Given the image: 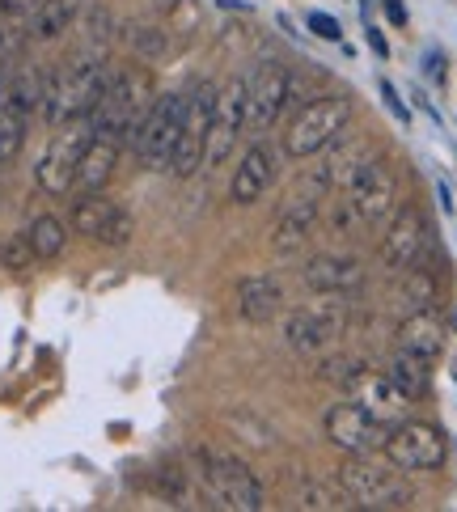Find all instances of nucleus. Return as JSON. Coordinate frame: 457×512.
Wrapping results in <instances>:
<instances>
[{
	"instance_id": "1",
	"label": "nucleus",
	"mask_w": 457,
	"mask_h": 512,
	"mask_svg": "<svg viewBox=\"0 0 457 512\" xmlns=\"http://www.w3.org/2000/svg\"><path fill=\"white\" fill-rule=\"evenodd\" d=\"M352 115H356V102L347 94H309L305 102H297V111H292L284 136H280V149L297 161L318 157L347 132Z\"/></svg>"
},
{
	"instance_id": "12",
	"label": "nucleus",
	"mask_w": 457,
	"mask_h": 512,
	"mask_svg": "<svg viewBox=\"0 0 457 512\" xmlns=\"http://www.w3.org/2000/svg\"><path fill=\"white\" fill-rule=\"evenodd\" d=\"M292 106V72L280 60L259 64L250 77V98H246V132L263 136L280 123V115Z\"/></svg>"
},
{
	"instance_id": "13",
	"label": "nucleus",
	"mask_w": 457,
	"mask_h": 512,
	"mask_svg": "<svg viewBox=\"0 0 457 512\" xmlns=\"http://www.w3.org/2000/svg\"><path fill=\"white\" fill-rule=\"evenodd\" d=\"M347 199L356 204L364 225H381L386 216H394L398 204V174L386 157H364V166L347 182Z\"/></svg>"
},
{
	"instance_id": "4",
	"label": "nucleus",
	"mask_w": 457,
	"mask_h": 512,
	"mask_svg": "<svg viewBox=\"0 0 457 512\" xmlns=\"http://www.w3.org/2000/svg\"><path fill=\"white\" fill-rule=\"evenodd\" d=\"M195 470H199V483H204L216 508H229V512H259L263 508V487L242 457H233L216 445H199Z\"/></svg>"
},
{
	"instance_id": "10",
	"label": "nucleus",
	"mask_w": 457,
	"mask_h": 512,
	"mask_svg": "<svg viewBox=\"0 0 457 512\" xmlns=\"http://www.w3.org/2000/svg\"><path fill=\"white\" fill-rule=\"evenodd\" d=\"M246 98H250V77H229L216 85V111H212V132L204 149V166H225L233 144L246 132Z\"/></svg>"
},
{
	"instance_id": "3",
	"label": "nucleus",
	"mask_w": 457,
	"mask_h": 512,
	"mask_svg": "<svg viewBox=\"0 0 457 512\" xmlns=\"http://www.w3.org/2000/svg\"><path fill=\"white\" fill-rule=\"evenodd\" d=\"M153 106V85L144 72L136 68H123V72H111L106 81L98 106L89 111V132H106V136H119L123 144L136 136L140 119L149 115Z\"/></svg>"
},
{
	"instance_id": "18",
	"label": "nucleus",
	"mask_w": 457,
	"mask_h": 512,
	"mask_svg": "<svg viewBox=\"0 0 457 512\" xmlns=\"http://www.w3.org/2000/svg\"><path fill=\"white\" fill-rule=\"evenodd\" d=\"M280 157H284V149H271L267 140H254L242 157V166L233 170V182H229L233 204H254V199H263L271 187H276Z\"/></svg>"
},
{
	"instance_id": "26",
	"label": "nucleus",
	"mask_w": 457,
	"mask_h": 512,
	"mask_svg": "<svg viewBox=\"0 0 457 512\" xmlns=\"http://www.w3.org/2000/svg\"><path fill=\"white\" fill-rule=\"evenodd\" d=\"M81 17H85V22H81V51H77V56L106 60V51H111V43H115V17L106 13L102 5H94V9L85 5Z\"/></svg>"
},
{
	"instance_id": "33",
	"label": "nucleus",
	"mask_w": 457,
	"mask_h": 512,
	"mask_svg": "<svg viewBox=\"0 0 457 512\" xmlns=\"http://www.w3.org/2000/svg\"><path fill=\"white\" fill-rule=\"evenodd\" d=\"M34 263H39V259H34V246H30L26 233H9L5 242H0V267L26 271V267H34Z\"/></svg>"
},
{
	"instance_id": "2",
	"label": "nucleus",
	"mask_w": 457,
	"mask_h": 512,
	"mask_svg": "<svg viewBox=\"0 0 457 512\" xmlns=\"http://www.w3.org/2000/svg\"><path fill=\"white\" fill-rule=\"evenodd\" d=\"M106 81H111V68L106 60H85V56H72L56 77L47 81V94H43V115L51 127L72 123V119H85L89 111L98 106Z\"/></svg>"
},
{
	"instance_id": "21",
	"label": "nucleus",
	"mask_w": 457,
	"mask_h": 512,
	"mask_svg": "<svg viewBox=\"0 0 457 512\" xmlns=\"http://www.w3.org/2000/svg\"><path fill=\"white\" fill-rule=\"evenodd\" d=\"M318 221H322V199H314V195L292 199V208L280 216V225H276V237H271V246H276L280 259H292L297 250H305V242L314 237Z\"/></svg>"
},
{
	"instance_id": "15",
	"label": "nucleus",
	"mask_w": 457,
	"mask_h": 512,
	"mask_svg": "<svg viewBox=\"0 0 457 512\" xmlns=\"http://www.w3.org/2000/svg\"><path fill=\"white\" fill-rule=\"evenodd\" d=\"M72 229L98 246H127L132 242V216H127L115 199H106L102 191H85L72 204Z\"/></svg>"
},
{
	"instance_id": "34",
	"label": "nucleus",
	"mask_w": 457,
	"mask_h": 512,
	"mask_svg": "<svg viewBox=\"0 0 457 512\" xmlns=\"http://www.w3.org/2000/svg\"><path fill=\"white\" fill-rule=\"evenodd\" d=\"M199 22H204V9L195 5V0H174L170 5V34H182V39H191V34L199 30Z\"/></svg>"
},
{
	"instance_id": "20",
	"label": "nucleus",
	"mask_w": 457,
	"mask_h": 512,
	"mask_svg": "<svg viewBox=\"0 0 457 512\" xmlns=\"http://www.w3.org/2000/svg\"><path fill=\"white\" fill-rule=\"evenodd\" d=\"M119 153H123V140L119 136H106V132H89V144L81 153V166H77V182L72 191H102L106 182L115 178V166H119Z\"/></svg>"
},
{
	"instance_id": "9",
	"label": "nucleus",
	"mask_w": 457,
	"mask_h": 512,
	"mask_svg": "<svg viewBox=\"0 0 457 512\" xmlns=\"http://www.w3.org/2000/svg\"><path fill=\"white\" fill-rule=\"evenodd\" d=\"M85 144H89V115L56 127V136H51V144L39 157V166H34V178H39V187L47 195H68L72 191Z\"/></svg>"
},
{
	"instance_id": "28",
	"label": "nucleus",
	"mask_w": 457,
	"mask_h": 512,
	"mask_svg": "<svg viewBox=\"0 0 457 512\" xmlns=\"http://www.w3.org/2000/svg\"><path fill=\"white\" fill-rule=\"evenodd\" d=\"M26 237H30V246H34V259L51 263V259H60L64 246H68V225L60 221V216L43 212V216H34V221H30Z\"/></svg>"
},
{
	"instance_id": "14",
	"label": "nucleus",
	"mask_w": 457,
	"mask_h": 512,
	"mask_svg": "<svg viewBox=\"0 0 457 512\" xmlns=\"http://www.w3.org/2000/svg\"><path fill=\"white\" fill-rule=\"evenodd\" d=\"M390 436V424L386 419H377L373 411H364L360 402H335L331 411H326V441L343 453H377L386 445Z\"/></svg>"
},
{
	"instance_id": "27",
	"label": "nucleus",
	"mask_w": 457,
	"mask_h": 512,
	"mask_svg": "<svg viewBox=\"0 0 457 512\" xmlns=\"http://www.w3.org/2000/svg\"><path fill=\"white\" fill-rule=\"evenodd\" d=\"M386 373L394 377V386H398L402 394H411V398H424L428 386H432V360L415 356V352H402V347L394 352V360H390Z\"/></svg>"
},
{
	"instance_id": "23",
	"label": "nucleus",
	"mask_w": 457,
	"mask_h": 512,
	"mask_svg": "<svg viewBox=\"0 0 457 512\" xmlns=\"http://www.w3.org/2000/svg\"><path fill=\"white\" fill-rule=\"evenodd\" d=\"M280 309H284V288L276 276H246L237 284V314L246 322L263 326V322L276 318Z\"/></svg>"
},
{
	"instance_id": "40",
	"label": "nucleus",
	"mask_w": 457,
	"mask_h": 512,
	"mask_svg": "<svg viewBox=\"0 0 457 512\" xmlns=\"http://www.w3.org/2000/svg\"><path fill=\"white\" fill-rule=\"evenodd\" d=\"M369 43H373V51H377V56H386V39H381L377 30H369Z\"/></svg>"
},
{
	"instance_id": "32",
	"label": "nucleus",
	"mask_w": 457,
	"mask_h": 512,
	"mask_svg": "<svg viewBox=\"0 0 457 512\" xmlns=\"http://www.w3.org/2000/svg\"><path fill=\"white\" fill-rule=\"evenodd\" d=\"M297 508H309V512H322V508H356L352 496L343 487H326V483H305L297 491Z\"/></svg>"
},
{
	"instance_id": "22",
	"label": "nucleus",
	"mask_w": 457,
	"mask_h": 512,
	"mask_svg": "<svg viewBox=\"0 0 457 512\" xmlns=\"http://www.w3.org/2000/svg\"><path fill=\"white\" fill-rule=\"evenodd\" d=\"M398 347L402 352H415L424 360H436L445 352V322L436 309H411L398 326Z\"/></svg>"
},
{
	"instance_id": "6",
	"label": "nucleus",
	"mask_w": 457,
	"mask_h": 512,
	"mask_svg": "<svg viewBox=\"0 0 457 512\" xmlns=\"http://www.w3.org/2000/svg\"><path fill=\"white\" fill-rule=\"evenodd\" d=\"M347 331V301L343 297H322L284 318V339L305 356H322L331 343H339Z\"/></svg>"
},
{
	"instance_id": "19",
	"label": "nucleus",
	"mask_w": 457,
	"mask_h": 512,
	"mask_svg": "<svg viewBox=\"0 0 457 512\" xmlns=\"http://www.w3.org/2000/svg\"><path fill=\"white\" fill-rule=\"evenodd\" d=\"M301 280L314 297H352V292L364 288V267L352 254H314L305 263Z\"/></svg>"
},
{
	"instance_id": "11",
	"label": "nucleus",
	"mask_w": 457,
	"mask_h": 512,
	"mask_svg": "<svg viewBox=\"0 0 457 512\" xmlns=\"http://www.w3.org/2000/svg\"><path fill=\"white\" fill-rule=\"evenodd\" d=\"M381 453L390 457V466L398 470H441L445 466V436L436 424H419V419H402V424L390 428Z\"/></svg>"
},
{
	"instance_id": "25",
	"label": "nucleus",
	"mask_w": 457,
	"mask_h": 512,
	"mask_svg": "<svg viewBox=\"0 0 457 512\" xmlns=\"http://www.w3.org/2000/svg\"><path fill=\"white\" fill-rule=\"evenodd\" d=\"M26 106L13 98L9 85H0V166H9V161L22 153L26 144Z\"/></svg>"
},
{
	"instance_id": "5",
	"label": "nucleus",
	"mask_w": 457,
	"mask_h": 512,
	"mask_svg": "<svg viewBox=\"0 0 457 512\" xmlns=\"http://www.w3.org/2000/svg\"><path fill=\"white\" fill-rule=\"evenodd\" d=\"M339 487L352 496L356 508H407L411 487L398 479V466H373L369 453H347V462L339 466Z\"/></svg>"
},
{
	"instance_id": "37",
	"label": "nucleus",
	"mask_w": 457,
	"mask_h": 512,
	"mask_svg": "<svg viewBox=\"0 0 457 512\" xmlns=\"http://www.w3.org/2000/svg\"><path fill=\"white\" fill-rule=\"evenodd\" d=\"M39 5H43V0H0V13H5V17H30Z\"/></svg>"
},
{
	"instance_id": "30",
	"label": "nucleus",
	"mask_w": 457,
	"mask_h": 512,
	"mask_svg": "<svg viewBox=\"0 0 457 512\" xmlns=\"http://www.w3.org/2000/svg\"><path fill=\"white\" fill-rule=\"evenodd\" d=\"M127 43H132V51L140 60H166L170 56V30L166 26H153V22H136L132 30H127Z\"/></svg>"
},
{
	"instance_id": "39",
	"label": "nucleus",
	"mask_w": 457,
	"mask_h": 512,
	"mask_svg": "<svg viewBox=\"0 0 457 512\" xmlns=\"http://www.w3.org/2000/svg\"><path fill=\"white\" fill-rule=\"evenodd\" d=\"M386 13H390V22H394V26H402V22H407V9H402L398 0H386Z\"/></svg>"
},
{
	"instance_id": "17",
	"label": "nucleus",
	"mask_w": 457,
	"mask_h": 512,
	"mask_svg": "<svg viewBox=\"0 0 457 512\" xmlns=\"http://www.w3.org/2000/svg\"><path fill=\"white\" fill-rule=\"evenodd\" d=\"M347 398L352 402H360L364 411H373L377 419H386V424L394 428V424H402V419H407V411H411V394H402L398 386H394V377L390 373H377V369H369V364H364V369L347 381V390H343Z\"/></svg>"
},
{
	"instance_id": "38",
	"label": "nucleus",
	"mask_w": 457,
	"mask_h": 512,
	"mask_svg": "<svg viewBox=\"0 0 457 512\" xmlns=\"http://www.w3.org/2000/svg\"><path fill=\"white\" fill-rule=\"evenodd\" d=\"M381 94H386V106H390V111H394L398 119H407V106H402V102H398V94H394V85H381Z\"/></svg>"
},
{
	"instance_id": "35",
	"label": "nucleus",
	"mask_w": 457,
	"mask_h": 512,
	"mask_svg": "<svg viewBox=\"0 0 457 512\" xmlns=\"http://www.w3.org/2000/svg\"><path fill=\"white\" fill-rule=\"evenodd\" d=\"M360 369H364V360H352V356H331V360H322L318 377H322V381H331V386H339V390H347V381H352Z\"/></svg>"
},
{
	"instance_id": "36",
	"label": "nucleus",
	"mask_w": 457,
	"mask_h": 512,
	"mask_svg": "<svg viewBox=\"0 0 457 512\" xmlns=\"http://www.w3.org/2000/svg\"><path fill=\"white\" fill-rule=\"evenodd\" d=\"M309 30H314L318 39H331V43L343 39V30H339V22H335L331 13H309Z\"/></svg>"
},
{
	"instance_id": "7",
	"label": "nucleus",
	"mask_w": 457,
	"mask_h": 512,
	"mask_svg": "<svg viewBox=\"0 0 457 512\" xmlns=\"http://www.w3.org/2000/svg\"><path fill=\"white\" fill-rule=\"evenodd\" d=\"M182 106H187V94H161V98H153L149 115L140 119L132 149H136L144 170H170L178 127H182Z\"/></svg>"
},
{
	"instance_id": "8",
	"label": "nucleus",
	"mask_w": 457,
	"mask_h": 512,
	"mask_svg": "<svg viewBox=\"0 0 457 512\" xmlns=\"http://www.w3.org/2000/svg\"><path fill=\"white\" fill-rule=\"evenodd\" d=\"M212 111H216V85L199 81L187 94V106H182L178 144H174V157H170V174L174 178H191L199 166H204L208 132H212Z\"/></svg>"
},
{
	"instance_id": "16",
	"label": "nucleus",
	"mask_w": 457,
	"mask_h": 512,
	"mask_svg": "<svg viewBox=\"0 0 457 512\" xmlns=\"http://www.w3.org/2000/svg\"><path fill=\"white\" fill-rule=\"evenodd\" d=\"M424 250H428V225H424V212L419 208H398L394 221L381 237V267L390 271V276H402L407 267L424 263Z\"/></svg>"
},
{
	"instance_id": "31",
	"label": "nucleus",
	"mask_w": 457,
	"mask_h": 512,
	"mask_svg": "<svg viewBox=\"0 0 457 512\" xmlns=\"http://www.w3.org/2000/svg\"><path fill=\"white\" fill-rule=\"evenodd\" d=\"M322 221L331 225L335 233H343V237H356L360 229H369V225L360 221V212H356V204H352V199H347V195H339V199H326V204H322Z\"/></svg>"
},
{
	"instance_id": "24",
	"label": "nucleus",
	"mask_w": 457,
	"mask_h": 512,
	"mask_svg": "<svg viewBox=\"0 0 457 512\" xmlns=\"http://www.w3.org/2000/svg\"><path fill=\"white\" fill-rule=\"evenodd\" d=\"M85 5H89V0H43V5L30 13V39L34 43L60 39L64 30H72V26L81 22Z\"/></svg>"
},
{
	"instance_id": "29",
	"label": "nucleus",
	"mask_w": 457,
	"mask_h": 512,
	"mask_svg": "<svg viewBox=\"0 0 457 512\" xmlns=\"http://www.w3.org/2000/svg\"><path fill=\"white\" fill-rule=\"evenodd\" d=\"M436 297H441V284H436V276L424 263L402 271V301H407V309H436Z\"/></svg>"
}]
</instances>
